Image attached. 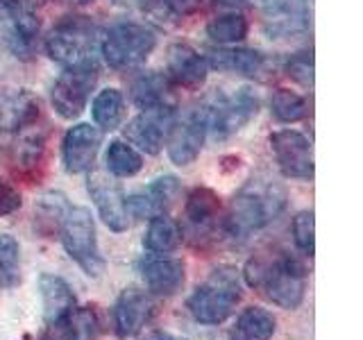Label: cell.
<instances>
[{
	"mask_svg": "<svg viewBox=\"0 0 363 340\" xmlns=\"http://www.w3.org/2000/svg\"><path fill=\"white\" fill-rule=\"evenodd\" d=\"M105 162H107V170L113 177H134L143 168L141 154L136 152L132 145L123 143V141H111L109 143Z\"/></svg>",
	"mask_w": 363,
	"mask_h": 340,
	"instance_id": "83f0119b",
	"label": "cell"
},
{
	"mask_svg": "<svg viewBox=\"0 0 363 340\" xmlns=\"http://www.w3.org/2000/svg\"><path fill=\"white\" fill-rule=\"evenodd\" d=\"M247 18L241 14H223L209 21L207 34L218 43H238L247 37Z\"/></svg>",
	"mask_w": 363,
	"mask_h": 340,
	"instance_id": "4dcf8cb0",
	"label": "cell"
},
{
	"mask_svg": "<svg viewBox=\"0 0 363 340\" xmlns=\"http://www.w3.org/2000/svg\"><path fill=\"white\" fill-rule=\"evenodd\" d=\"M39 290H41V302H43V320L52 322L57 317H62L66 311H71L75 306V293L68 286V281L43 272L39 277Z\"/></svg>",
	"mask_w": 363,
	"mask_h": 340,
	"instance_id": "7402d4cb",
	"label": "cell"
},
{
	"mask_svg": "<svg viewBox=\"0 0 363 340\" xmlns=\"http://www.w3.org/2000/svg\"><path fill=\"white\" fill-rule=\"evenodd\" d=\"M182 243V230L175 220H170L168 215H155L147 225V232L143 236V247L147 252L155 254H168L177 249Z\"/></svg>",
	"mask_w": 363,
	"mask_h": 340,
	"instance_id": "d4e9b609",
	"label": "cell"
},
{
	"mask_svg": "<svg viewBox=\"0 0 363 340\" xmlns=\"http://www.w3.org/2000/svg\"><path fill=\"white\" fill-rule=\"evenodd\" d=\"M202 111L207 118V132L213 134V139H227L257 116L259 98L252 89H238L234 96L213 98Z\"/></svg>",
	"mask_w": 363,
	"mask_h": 340,
	"instance_id": "52a82bcc",
	"label": "cell"
},
{
	"mask_svg": "<svg viewBox=\"0 0 363 340\" xmlns=\"http://www.w3.org/2000/svg\"><path fill=\"white\" fill-rule=\"evenodd\" d=\"M245 281L268 302L281 309H298L306 290V266L295 256L275 249L259 252L245 264Z\"/></svg>",
	"mask_w": 363,
	"mask_h": 340,
	"instance_id": "6da1fadb",
	"label": "cell"
},
{
	"mask_svg": "<svg viewBox=\"0 0 363 340\" xmlns=\"http://www.w3.org/2000/svg\"><path fill=\"white\" fill-rule=\"evenodd\" d=\"M111 3L118 7H128V9H145L152 0H111Z\"/></svg>",
	"mask_w": 363,
	"mask_h": 340,
	"instance_id": "74e56055",
	"label": "cell"
},
{
	"mask_svg": "<svg viewBox=\"0 0 363 340\" xmlns=\"http://www.w3.org/2000/svg\"><path fill=\"white\" fill-rule=\"evenodd\" d=\"M243 300L238 272L230 266L216 268L186 302L189 313L200 324H223Z\"/></svg>",
	"mask_w": 363,
	"mask_h": 340,
	"instance_id": "7a4b0ae2",
	"label": "cell"
},
{
	"mask_svg": "<svg viewBox=\"0 0 363 340\" xmlns=\"http://www.w3.org/2000/svg\"><path fill=\"white\" fill-rule=\"evenodd\" d=\"M62 243L66 254L82 268L89 277H100L105 272V259L100 254L98 238H96V222L91 218V211L86 207L68 209L62 227Z\"/></svg>",
	"mask_w": 363,
	"mask_h": 340,
	"instance_id": "5b68a950",
	"label": "cell"
},
{
	"mask_svg": "<svg viewBox=\"0 0 363 340\" xmlns=\"http://www.w3.org/2000/svg\"><path fill=\"white\" fill-rule=\"evenodd\" d=\"M9 21L11 28H9L7 43L11 52L23 62L32 60L34 52H37V41H39V18L32 14V9L28 5H23Z\"/></svg>",
	"mask_w": 363,
	"mask_h": 340,
	"instance_id": "44dd1931",
	"label": "cell"
},
{
	"mask_svg": "<svg viewBox=\"0 0 363 340\" xmlns=\"http://www.w3.org/2000/svg\"><path fill=\"white\" fill-rule=\"evenodd\" d=\"M286 71H289V77H293L295 82H300L302 86H313V60H311V55L300 52V55L291 57Z\"/></svg>",
	"mask_w": 363,
	"mask_h": 340,
	"instance_id": "836d02e7",
	"label": "cell"
},
{
	"mask_svg": "<svg viewBox=\"0 0 363 340\" xmlns=\"http://www.w3.org/2000/svg\"><path fill=\"white\" fill-rule=\"evenodd\" d=\"M23 5H28L26 0H0V21L11 18Z\"/></svg>",
	"mask_w": 363,
	"mask_h": 340,
	"instance_id": "8d00e7d4",
	"label": "cell"
},
{
	"mask_svg": "<svg viewBox=\"0 0 363 340\" xmlns=\"http://www.w3.org/2000/svg\"><path fill=\"white\" fill-rule=\"evenodd\" d=\"M21 193L9 184V181H3L0 179V218L3 215H9V213H14L21 209Z\"/></svg>",
	"mask_w": 363,
	"mask_h": 340,
	"instance_id": "e575fe53",
	"label": "cell"
},
{
	"mask_svg": "<svg viewBox=\"0 0 363 340\" xmlns=\"http://www.w3.org/2000/svg\"><path fill=\"white\" fill-rule=\"evenodd\" d=\"M100 30L86 16H68L60 21L45 37V52L64 68L96 64Z\"/></svg>",
	"mask_w": 363,
	"mask_h": 340,
	"instance_id": "3957f363",
	"label": "cell"
},
{
	"mask_svg": "<svg viewBox=\"0 0 363 340\" xmlns=\"http://www.w3.org/2000/svg\"><path fill=\"white\" fill-rule=\"evenodd\" d=\"M186 227L193 236L209 234L220 218V198L209 186H196L186 198Z\"/></svg>",
	"mask_w": 363,
	"mask_h": 340,
	"instance_id": "d6986e66",
	"label": "cell"
},
{
	"mask_svg": "<svg viewBox=\"0 0 363 340\" xmlns=\"http://www.w3.org/2000/svg\"><path fill=\"white\" fill-rule=\"evenodd\" d=\"M96 82H98V64L66 68L52 86L55 111L66 120L77 118L84 111Z\"/></svg>",
	"mask_w": 363,
	"mask_h": 340,
	"instance_id": "ba28073f",
	"label": "cell"
},
{
	"mask_svg": "<svg viewBox=\"0 0 363 340\" xmlns=\"http://www.w3.org/2000/svg\"><path fill=\"white\" fill-rule=\"evenodd\" d=\"M270 109H272V116L281 123H298V120L306 118V113H309L306 100L300 94H295V91H289V89H279L272 94Z\"/></svg>",
	"mask_w": 363,
	"mask_h": 340,
	"instance_id": "f546056e",
	"label": "cell"
},
{
	"mask_svg": "<svg viewBox=\"0 0 363 340\" xmlns=\"http://www.w3.org/2000/svg\"><path fill=\"white\" fill-rule=\"evenodd\" d=\"M102 145V130L89 123H79L71 128L62 143V159L68 173H86L94 168L98 150Z\"/></svg>",
	"mask_w": 363,
	"mask_h": 340,
	"instance_id": "5bb4252c",
	"label": "cell"
},
{
	"mask_svg": "<svg viewBox=\"0 0 363 340\" xmlns=\"http://www.w3.org/2000/svg\"><path fill=\"white\" fill-rule=\"evenodd\" d=\"M209 73L207 60L186 43H175L168 50V79L182 89H200Z\"/></svg>",
	"mask_w": 363,
	"mask_h": 340,
	"instance_id": "e0dca14e",
	"label": "cell"
},
{
	"mask_svg": "<svg viewBox=\"0 0 363 340\" xmlns=\"http://www.w3.org/2000/svg\"><path fill=\"white\" fill-rule=\"evenodd\" d=\"M18 264H21V247L16 238L9 234H0V286H14L18 283Z\"/></svg>",
	"mask_w": 363,
	"mask_h": 340,
	"instance_id": "1f68e13d",
	"label": "cell"
},
{
	"mask_svg": "<svg viewBox=\"0 0 363 340\" xmlns=\"http://www.w3.org/2000/svg\"><path fill=\"white\" fill-rule=\"evenodd\" d=\"M86 188L102 222H105L111 232H118V234L128 232L130 230L128 198H125L118 181L111 175L102 173V170H94V173H89Z\"/></svg>",
	"mask_w": 363,
	"mask_h": 340,
	"instance_id": "9c48e42d",
	"label": "cell"
},
{
	"mask_svg": "<svg viewBox=\"0 0 363 340\" xmlns=\"http://www.w3.org/2000/svg\"><path fill=\"white\" fill-rule=\"evenodd\" d=\"M293 238H295V245H298L306 256H313V249H315V238H313V211H300L298 215L293 218Z\"/></svg>",
	"mask_w": 363,
	"mask_h": 340,
	"instance_id": "d6a6232c",
	"label": "cell"
},
{
	"mask_svg": "<svg viewBox=\"0 0 363 340\" xmlns=\"http://www.w3.org/2000/svg\"><path fill=\"white\" fill-rule=\"evenodd\" d=\"M284 207V193L279 188H243L232 200L225 218V232L236 241H245L261 227H266Z\"/></svg>",
	"mask_w": 363,
	"mask_h": 340,
	"instance_id": "277c9868",
	"label": "cell"
},
{
	"mask_svg": "<svg viewBox=\"0 0 363 340\" xmlns=\"http://www.w3.org/2000/svg\"><path fill=\"white\" fill-rule=\"evenodd\" d=\"M102 334V315L98 306H73L62 317L45 322L39 340H98Z\"/></svg>",
	"mask_w": 363,
	"mask_h": 340,
	"instance_id": "7c38bea8",
	"label": "cell"
},
{
	"mask_svg": "<svg viewBox=\"0 0 363 340\" xmlns=\"http://www.w3.org/2000/svg\"><path fill=\"white\" fill-rule=\"evenodd\" d=\"M155 302L139 288H125L113 304V329L121 338H132L150 322Z\"/></svg>",
	"mask_w": 363,
	"mask_h": 340,
	"instance_id": "9a60e30c",
	"label": "cell"
},
{
	"mask_svg": "<svg viewBox=\"0 0 363 340\" xmlns=\"http://www.w3.org/2000/svg\"><path fill=\"white\" fill-rule=\"evenodd\" d=\"M141 340H186V338L175 336V334H168V332H150V334H145Z\"/></svg>",
	"mask_w": 363,
	"mask_h": 340,
	"instance_id": "f35d334b",
	"label": "cell"
},
{
	"mask_svg": "<svg viewBox=\"0 0 363 340\" xmlns=\"http://www.w3.org/2000/svg\"><path fill=\"white\" fill-rule=\"evenodd\" d=\"M175 123L173 105H159L141 109L136 118H132L125 128V139L139 147L145 154H159L168 139V132Z\"/></svg>",
	"mask_w": 363,
	"mask_h": 340,
	"instance_id": "8fae6325",
	"label": "cell"
},
{
	"mask_svg": "<svg viewBox=\"0 0 363 340\" xmlns=\"http://www.w3.org/2000/svg\"><path fill=\"white\" fill-rule=\"evenodd\" d=\"M166 9L175 16H191L200 9L202 0H162Z\"/></svg>",
	"mask_w": 363,
	"mask_h": 340,
	"instance_id": "d590c367",
	"label": "cell"
},
{
	"mask_svg": "<svg viewBox=\"0 0 363 340\" xmlns=\"http://www.w3.org/2000/svg\"><path fill=\"white\" fill-rule=\"evenodd\" d=\"M132 100L139 109L173 105V102H170V96H168V79L157 73L141 75L132 84Z\"/></svg>",
	"mask_w": 363,
	"mask_h": 340,
	"instance_id": "4316f807",
	"label": "cell"
},
{
	"mask_svg": "<svg viewBox=\"0 0 363 340\" xmlns=\"http://www.w3.org/2000/svg\"><path fill=\"white\" fill-rule=\"evenodd\" d=\"M94 120L98 123V128L102 132H111L116 130L123 123L125 116V100L118 89H105L100 91L94 100Z\"/></svg>",
	"mask_w": 363,
	"mask_h": 340,
	"instance_id": "484cf974",
	"label": "cell"
},
{
	"mask_svg": "<svg viewBox=\"0 0 363 340\" xmlns=\"http://www.w3.org/2000/svg\"><path fill=\"white\" fill-rule=\"evenodd\" d=\"M277 320L270 311L261 306H247V309L236 317L232 327V340H270L275 336Z\"/></svg>",
	"mask_w": 363,
	"mask_h": 340,
	"instance_id": "cb8c5ba5",
	"label": "cell"
},
{
	"mask_svg": "<svg viewBox=\"0 0 363 340\" xmlns=\"http://www.w3.org/2000/svg\"><path fill=\"white\" fill-rule=\"evenodd\" d=\"M68 204L62 193H48V196H43L39 200L37 209H34V220H37V227L43 234H52L60 232Z\"/></svg>",
	"mask_w": 363,
	"mask_h": 340,
	"instance_id": "f1b7e54d",
	"label": "cell"
},
{
	"mask_svg": "<svg viewBox=\"0 0 363 340\" xmlns=\"http://www.w3.org/2000/svg\"><path fill=\"white\" fill-rule=\"evenodd\" d=\"M141 275L147 290L152 295H162V298H170L175 295L182 286H184L186 272L184 264L177 259H147L141 266Z\"/></svg>",
	"mask_w": 363,
	"mask_h": 340,
	"instance_id": "ffe728a7",
	"label": "cell"
},
{
	"mask_svg": "<svg viewBox=\"0 0 363 340\" xmlns=\"http://www.w3.org/2000/svg\"><path fill=\"white\" fill-rule=\"evenodd\" d=\"M39 118V100L23 89L0 91V132H16Z\"/></svg>",
	"mask_w": 363,
	"mask_h": 340,
	"instance_id": "ac0fdd59",
	"label": "cell"
},
{
	"mask_svg": "<svg viewBox=\"0 0 363 340\" xmlns=\"http://www.w3.org/2000/svg\"><path fill=\"white\" fill-rule=\"evenodd\" d=\"M60 3H66V5H86V3H94V0H60Z\"/></svg>",
	"mask_w": 363,
	"mask_h": 340,
	"instance_id": "ab89813d",
	"label": "cell"
},
{
	"mask_svg": "<svg viewBox=\"0 0 363 340\" xmlns=\"http://www.w3.org/2000/svg\"><path fill=\"white\" fill-rule=\"evenodd\" d=\"M204 136H207V118L202 107L191 111L184 120L173 123L168 132V157L177 166H189L198 159Z\"/></svg>",
	"mask_w": 363,
	"mask_h": 340,
	"instance_id": "4fadbf2b",
	"label": "cell"
},
{
	"mask_svg": "<svg viewBox=\"0 0 363 340\" xmlns=\"http://www.w3.org/2000/svg\"><path fill=\"white\" fill-rule=\"evenodd\" d=\"M209 66L227 73H238L245 77H264L268 60L255 50H213L209 55Z\"/></svg>",
	"mask_w": 363,
	"mask_h": 340,
	"instance_id": "603a6c76",
	"label": "cell"
},
{
	"mask_svg": "<svg viewBox=\"0 0 363 340\" xmlns=\"http://www.w3.org/2000/svg\"><path fill=\"white\" fill-rule=\"evenodd\" d=\"M179 198V179L173 175L157 177L145 193L128 200V213L134 218H155L164 215Z\"/></svg>",
	"mask_w": 363,
	"mask_h": 340,
	"instance_id": "2e32d148",
	"label": "cell"
},
{
	"mask_svg": "<svg viewBox=\"0 0 363 340\" xmlns=\"http://www.w3.org/2000/svg\"><path fill=\"white\" fill-rule=\"evenodd\" d=\"M270 150L284 177L300 181L313 179V150L304 134L295 130H279L270 136Z\"/></svg>",
	"mask_w": 363,
	"mask_h": 340,
	"instance_id": "30bf717a",
	"label": "cell"
},
{
	"mask_svg": "<svg viewBox=\"0 0 363 340\" xmlns=\"http://www.w3.org/2000/svg\"><path fill=\"white\" fill-rule=\"evenodd\" d=\"M155 45L157 37L150 28L139 26V23H118L105 34L100 48L111 68L125 71V68L143 64L155 50Z\"/></svg>",
	"mask_w": 363,
	"mask_h": 340,
	"instance_id": "8992f818",
	"label": "cell"
}]
</instances>
